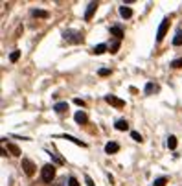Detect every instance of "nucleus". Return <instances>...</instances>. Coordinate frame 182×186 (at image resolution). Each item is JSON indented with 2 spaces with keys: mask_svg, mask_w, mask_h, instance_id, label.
Segmentation results:
<instances>
[{
  "mask_svg": "<svg viewBox=\"0 0 182 186\" xmlns=\"http://www.w3.org/2000/svg\"><path fill=\"white\" fill-rule=\"evenodd\" d=\"M63 39L72 42V44H79V42L83 41V35H81V31H77V30H64V31H63Z\"/></svg>",
  "mask_w": 182,
  "mask_h": 186,
  "instance_id": "obj_1",
  "label": "nucleus"
},
{
  "mask_svg": "<svg viewBox=\"0 0 182 186\" xmlns=\"http://www.w3.org/2000/svg\"><path fill=\"white\" fill-rule=\"evenodd\" d=\"M40 177H42L44 183H54V179H55V166L54 164L42 166V169H40Z\"/></svg>",
  "mask_w": 182,
  "mask_h": 186,
  "instance_id": "obj_2",
  "label": "nucleus"
},
{
  "mask_svg": "<svg viewBox=\"0 0 182 186\" xmlns=\"http://www.w3.org/2000/svg\"><path fill=\"white\" fill-rule=\"evenodd\" d=\"M20 168L24 169V173H26L28 177H33V175H35V164H33L30 159H22V164H20Z\"/></svg>",
  "mask_w": 182,
  "mask_h": 186,
  "instance_id": "obj_3",
  "label": "nucleus"
},
{
  "mask_svg": "<svg viewBox=\"0 0 182 186\" xmlns=\"http://www.w3.org/2000/svg\"><path fill=\"white\" fill-rule=\"evenodd\" d=\"M167 28H169V19H164L160 22V26H158V31H156V41L162 42L164 41V37H166V33H167Z\"/></svg>",
  "mask_w": 182,
  "mask_h": 186,
  "instance_id": "obj_4",
  "label": "nucleus"
},
{
  "mask_svg": "<svg viewBox=\"0 0 182 186\" xmlns=\"http://www.w3.org/2000/svg\"><path fill=\"white\" fill-rule=\"evenodd\" d=\"M105 102H107V103H110V105H114L116 109L125 107V102H123V100H120V98H116L114 94H107V96H105Z\"/></svg>",
  "mask_w": 182,
  "mask_h": 186,
  "instance_id": "obj_5",
  "label": "nucleus"
},
{
  "mask_svg": "<svg viewBox=\"0 0 182 186\" xmlns=\"http://www.w3.org/2000/svg\"><path fill=\"white\" fill-rule=\"evenodd\" d=\"M96 9H98V2H90L88 7H86V11H85V21H90Z\"/></svg>",
  "mask_w": 182,
  "mask_h": 186,
  "instance_id": "obj_6",
  "label": "nucleus"
},
{
  "mask_svg": "<svg viewBox=\"0 0 182 186\" xmlns=\"http://www.w3.org/2000/svg\"><path fill=\"white\" fill-rule=\"evenodd\" d=\"M120 151V144L118 142H109V144L105 145V153L107 155H114V153H118Z\"/></svg>",
  "mask_w": 182,
  "mask_h": 186,
  "instance_id": "obj_7",
  "label": "nucleus"
},
{
  "mask_svg": "<svg viewBox=\"0 0 182 186\" xmlns=\"http://www.w3.org/2000/svg\"><path fill=\"white\" fill-rule=\"evenodd\" d=\"M74 120H76L77 124H86V122H88V116H86V112H83V111H77V112L74 114Z\"/></svg>",
  "mask_w": 182,
  "mask_h": 186,
  "instance_id": "obj_8",
  "label": "nucleus"
},
{
  "mask_svg": "<svg viewBox=\"0 0 182 186\" xmlns=\"http://www.w3.org/2000/svg\"><path fill=\"white\" fill-rule=\"evenodd\" d=\"M31 17H35V19H48L50 13L44 11V9H31Z\"/></svg>",
  "mask_w": 182,
  "mask_h": 186,
  "instance_id": "obj_9",
  "label": "nucleus"
},
{
  "mask_svg": "<svg viewBox=\"0 0 182 186\" xmlns=\"http://www.w3.org/2000/svg\"><path fill=\"white\" fill-rule=\"evenodd\" d=\"M110 35H114L118 41H121V39H123V30H121V26H112V28H110Z\"/></svg>",
  "mask_w": 182,
  "mask_h": 186,
  "instance_id": "obj_10",
  "label": "nucleus"
},
{
  "mask_svg": "<svg viewBox=\"0 0 182 186\" xmlns=\"http://www.w3.org/2000/svg\"><path fill=\"white\" fill-rule=\"evenodd\" d=\"M61 138H64V140H68V142H74V144L81 145V147H86V144H85V142H81L79 138H76V136H72V135H63Z\"/></svg>",
  "mask_w": 182,
  "mask_h": 186,
  "instance_id": "obj_11",
  "label": "nucleus"
},
{
  "mask_svg": "<svg viewBox=\"0 0 182 186\" xmlns=\"http://www.w3.org/2000/svg\"><path fill=\"white\" fill-rule=\"evenodd\" d=\"M54 111H55V112H59V114H63V112H66V111H68V103H66V102H59V103L54 105Z\"/></svg>",
  "mask_w": 182,
  "mask_h": 186,
  "instance_id": "obj_12",
  "label": "nucleus"
},
{
  "mask_svg": "<svg viewBox=\"0 0 182 186\" xmlns=\"http://www.w3.org/2000/svg\"><path fill=\"white\" fill-rule=\"evenodd\" d=\"M120 15L123 17V19H129V17H133V9H131V7H127V6L123 4V6L120 7Z\"/></svg>",
  "mask_w": 182,
  "mask_h": 186,
  "instance_id": "obj_13",
  "label": "nucleus"
},
{
  "mask_svg": "<svg viewBox=\"0 0 182 186\" xmlns=\"http://www.w3.org/2000/svg\"><path fill=\"white\" fill-rule=\"evenodd\" d=\"M114 127H116V129H118V131H127V129H129V122H127V120H123V118H121V120H118V122H116V124H114Z\"/></svg>",
  "mask_w": 182,
  "mask_h": 186,
  "instance_id": "obj_14",
  "label": "nucleus"
},
{
  "mask_svg": "<svg viewBox=\"0 0 182 186\" xmlns=\"http://www.w3.org/2000/svg\"><path fill=\"white\" fill-rule=\"evenodd\" d=\"M105 50H107V44H96V46L92 48V54H96V55H101Z\"/></svg>",
  "mask_w": 182,
  "mask_h": 186,
  "instance_id": "obj_15",
  "label": "nucleus"
},
{
  "mask_svg": "<svg viewBox=\"0 0 182 186\" xmlns=\"http://www.w3.org/2000/svg\"><path fill=\"white\" fill-rule=\"evenodd\" d=\"M158 90V87L155 85V83H147L145 85V94H153V92H156Z\"/></svg>",
  "mask_w": 182,
  "mask_h": 186,
  "instance_id": "obj_16",
  "label": "nucleus"
},
{
  "mask_svg": "<svg viewBox=\"0 0 182 186\" xmlns=\"http://www.w3.org/2000/svg\"><path fill=\"white\" fill-rule=\"evenodd\" d=\"M7 149H9L11 155H15V157H19L20 155V149H19V145L17 144H7Z\"/></svg>",
  "mask_w": 182,
  "mask_h": 186,
  "instance_id": "obj_17",
  "label": "nucleus"
},
{
  "mask_svg": "<svg viewBox=\"0 0 182 186\" xmlns=\"http://www.w3.org/2000/svg\"><path fill=\"white\" fill-rule=\"evenodd\" d=\"M173 44H175V46H182V31H180V30H179V31H177V35L173 37Z\"/></svg>",
  "mask_w": 182,
  "mask_h": 186,
  "instance_id": "obj_18",
  "label": "nucleus"
},
{
  "mask_svg": "<svg viewBox=\"0 0 182 186\" xmlns=\"http://www.w3.org/2000/svg\"><path fill=\"white\" fill-rule=\"evenodd\" d=\"M167 147H169V149H175V147H177V136L171 135V136L167 138Z\"/></svg>",
  "mask_w": 182,
  "mask_h": 186,
  "instance_id": "obj_19",
  "label": "nucleus"
},
{
  "mask_svg": "<svg viewBox=\"0 0 182 186\" xmlns=\"http://www.w3.org/2000/svg\"><path fill=\"white\" fill-rule=\"evenodd\" d=\"M19 57H20V50H13V52H11V55H9V61L17 63V61H19Z\"/></svg>",
  "mask_w": 182,
  "mask_h": 186,
  "instance_id": "obj_20",
  "label": "nucleus"
},
{
  "mask_svg": "<svg viewBox=\"0 0 182 186\" xmlns=\"http://www.w3.org/2000/svg\"><path fill=\"white\" fill-rule=\"evenodd\" d=\"M166 183H167V179H166V177H158V179H155L153 186H166Z\"/></svg>",
  "mask_w": 182,
  "mask_h": 186,
  "instance_id": "obj_21",
  "label": "nucleus"
},
{
  "mask_svg": "<svg viewBox=\"0 0 182 186\" xmlns=\"http://www.w3.org/2000/svg\"><path fill=\"white\" fill-rule=\"evenodd\" d=\"M48 155H50V157H52V160H54V162H55V164H64V160H63V159H61V157H57V155H55V153H48Z\"/></svg>",
  "mask_w": 182,
  "mask_h": 186,
  "instance_id": "obj_22",
  "label": "nucleus"
},
{
  "mask_svg": "<svg viewBox=\"0 0 182 186\" xmlns=\"http://www.w3.org/2000/svg\"><path fill=\"white\" fill-rule=\"evenodd\" d=\"M118 50H120V41H114L110 44V54H116Z\"/></svg>",
  "mask_w": 182,
  "mask_h": 186,
  "instance_id": "obj_23",
  "label": "nucleus"
},
{
  "mask_svg": "<svg viewBox=\"0 0 182 186\" xmlns=\"http://www.w3.org/2000/svg\"><path fill=\"white\" fill-rule=\"evenodd\" d=\"M131 136H133V140H136V142H142L143 138H142L140 133H136V131H131Z\"/></svg>",
  "mask_w": 182,
  "mask_h": 186,
  "instance_id": "obj_24",
  "label": "nucleus"
},
{
  "mask_svg": "<svg viewBox=\"0 0 182 186\" xmlns=\"http://www.w3.org/2000/svg\"><path fill=\"white\" fill-rule=\"evenodd\" d=\"M171 66H173V68H182V59H173V61H171Z\"/></svg>",
  "mask_w": 182,
  "mask_h": 186,
  "instance_id": "obj_25",
  "label": "nucleus"
},
{
  "mask_svg": "<svg viewBox=\"0 0 182 186\" xmlns=\"http://www.w3.org/2000/svg\"><path fill=\"white\" fill-rule=\"evenodd\" d=\"M68 186H79V181L76 177H68Z\"/></svg>",
  "mask_w": 182,
  "mask_h": 186,
  "instance_id": "obj_26",
  "label": "nucleus"
},
{
  "mask_svg": "<svg viewBox=\"0 0 182 186\" xmlns=\"http://www.w3.org/2000/svg\"><path fill=\"white\" fill-rule=\"evenodd\" d=\"M85 183H86V186H96V184H94V181H92L88 175H85Z\"/></svg>",
  "mask_w": 182,
  "mask_h": 186,
  "instance_id": "obj_27",
  "label": "nucleus"
},
{
  "mask_svg": "<svg viewBox=\"0 0 182 186\" xmlns=\"http://www.w3.org/2000/svg\"><path fill=\"white\" fill-rule=\"evenodd\" d=\"M109 74H110V70H109V68H101V70H100V76H109Z\"/></svg>",
  "mask_w": 182,
  "mask_h": 186,
  "instance_id": "obj_28",
  "label": "nucleus"
},
{
  "mask_svg": "<svg viewBox=\"0 0 182 186\" xmlns=\"http://www.w3.org/2000/svg\"><path fill=\"white\" fill-rule=\"evenodd\" d=\"M74 103H76V105H81V107H85V102H83L81 98H76V100H74Z\"/></svg>",
  "mask_w": 182,
  "mask_h": 186,
  "instance_id": "obj_29",
  "label": "nucleus"
},
{
  "mask_svg": "<svg viewBox=\"0 0 182 186\" xmlns=\"http://www.w3.org/2000/svg\"><path fill=\"white\" fill-rule=\"evenodd\" d=\"M64 183H66V179H61L59 183H55L54 186H64Z\"/></svg>",
  "mask_w": 182,
  "mask_h": 186,
  "instance_id": "obj_30",
  "label": "nucleus"
}]
</instances>
